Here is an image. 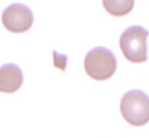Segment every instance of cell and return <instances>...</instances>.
<instances>
[{
  "label": "cell",
  "mask_w": 149,
  "mask_h": 138,
  "mask_svg": "<svg viewBox=\"0 0 149 138\" xmlns=\"http://www.w3.org/2000/svg\"><path fill=\"white\" fill-rule=\"evenodd\" d=\"M120 109L131 125H145L149 122V96L138 89L130 90L122 97Z\"/></svg>",
  "instance_id": "obj_1"
},
{
  "label": "cell",
  "mask_w": 149,
  "mask_h": 138,
  "mask_svg": "<svg viewBox=\"0 0 149 138\" xmlns=\"http://www.w3.org/2000/svg\"><path fill=\"white\" fill-rule=\"evenodd\" d=\"M84 67L86 73L91 78L106 80L116 73V58L108 48L96 47L86 55Z\"/></svg>",
  "instance_id": "obj_2"
},
{
  "label": "cell",
  "mask_w": 149,
  "mask_h": 138,
  "mask_svg": "<svg viewBox=\"0 0 149 138\" xmlns=\"http://www.w3.org/2000/svg\"><path fill=\"white\" fill-rule=\"evenodd\" d=\"M148 35V31L139 25L131 26L122 33L120 38V48L128 61L133 63L147 61Z\"/></svg>",
  "instance_id": "obj_3"
},
{
  "label": "cell",
  "mask_w": 149,
  "mask_h": 138,
  "mask_svg": "<svg viewBox=\"0 0 149 138\" xmlns=\"http://www.w3.org/2000/svg\"><path fill=\"white\" fill-rule=\"evenodd\" d=\"M2 24L12 33H24L29 31L34 22L32 10L22 3H13L2 12Z\"/></svg>",
  "instance_id": "obj_4"
},
{
  "label": "cell",
  "mask_w": 149,
  "mask_h": 138,
  "mask_svg": "<svg viewBox=\"0 0 149 138\" xmlns=\"http://www.w3.org/2000/svg\"><path fill=\"white\" fill-rule=\"evenodd\" d=\"M23 84L22 70L14 63H7L0 67V92H15Z\"/></svg>",
  "instance_id": "obj_5"
},
{
  "label": "cell",
  "mask_w": 149,
  "mask_h": 138,
  "mask_svg": "<svg viewBox=\"0 0 149 138\" xmlns=\"http://www.w3.org/2000/svg\"><path fill=\"white\" fill-rule=\"evenodd\" d=\"M135 0H102L104 9L114 17H123L134 8Z\"/></svg>",
  "instance_id": "obj_6"
}]
</instances>
